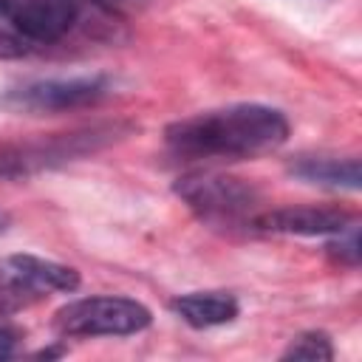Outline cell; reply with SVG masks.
Returning a JSON list of instances; mask_svg holds the SVG:
<instances>
[{"label": "cell", "mask_w": 362, "mask_h": 362, "mask_svg": "<svg viewBox=\"0 0 362 362\" xmlns=\"http://www.w3.org/2000/svg\"><path fill=\"white\" fill-rule=\"evenodd\" d=\"M170 308L192 328H215V325H226L238 317L240 305L232 294L226 291H189V294H178Z\"/></svg>", "instance_id": "obj_8"}, {"label": "cell", "mask_w": 362, "mask_h": 362, "mask_svg": "<svg viewBox=\"0 0 362 362\" xmlns=\"http://www.w3.org/2000/svg\"><path fill=\"white\" fill-rule=\"evenodd\" d=\"M0 31H11V0H0Z\"/></svg>", "instance_id": "obj_14"}, {"label": "cell", "mask_w": 362, "mask_h": 362, "mask_svg": "<svg viewBox=\"0 0 362 362\" xmlns=\"http://www.w3.org/2000/svg\"><path fill=\"white\" fill-rule=\"evenodd\" d=\"M283 359H308V362L334 359L331 337L322 331H305L297 339H291V345L283 351Z\"/></svg>", "instance_id": "obj_10"}, {"label": "cell", "mask_w": 362, "mask_h": 362, "mask_svg": "<svg viewBox=\"0 0 362 362\" xmlns=\"http://www.w3.org/2000/svg\"><path fill=\"white\" fill-rule=\"evenodd\" d=\"M79 272L37 255H8L0 260V311H17L57 291H76Z\"/></svg>", "instance_id": "obj_4"}, {"label": "cell", "mask_w": 362, "mask_h": 362, "mask_svg": "<svg viewBox=\"0 0 362 362\" xmlns=\"http://www.w3.org/2000/svg\"><path fill=\"white\" fill-rule=\"evenodd\" d=\"M110 82L102 74L90 76H59V79H37L20 88H11L3 96V107L14 113H59L96 105L107 93Z\"/></svg>", "instance_id": "obj_5"}, {"label": "cell", "mask_w": 362, "mask_h": 362, "mask_svg": "<svg viewBox=\"0 0 362 362\" xmlns=\"http://www.w3.org/2000/svg\"><path fill=\"white\" fill-rule=\"evenodd\" d=\"M14 342H17V334L6 325H0V359H8L14 354Z\"/></svg>", "instance_id": "obj_13"}, {"label": "cell", "mask_w": 362, "mask_h": 362, "mask_svg": "<svg viewBox=\"0 0 362 362\" xmlns=\"http://www.w3.org/2000/svg\"><path fill=\"white\" fill-rule=\"evenodd\" d=\"M173 192L201 218L209 223H238L255 218L257 192L235 178L221 173H187L175 178Z\"/></svg>", "instance_id": "obj_3"}, {"label": "cell", "mask_w": 362, "mask_h": 362, "mask_svg": "<svg viewBox=\"0 0 362 362\" xmlns=\"http://www.w3.org/2000/svg\"><path fill=\"white\" fill-rule=\"evenodd\" d=\"M96 3H102V6H107V8H130V6H136V3H141V0H96Z\"/></svg>", "instance_id": "obj_15"}, {"label": "cell", "mask_w": 362, "mask_h": 362, "mask_svg": "<svg viewBox=\"0 0 362 362\" xmlns=\"http://www.w3.org/2000/svg\"><path fill=\"white\" fill-rule=\"evenodd\" d=\"M153 314L147 305L130 297H82L62 305L54 325L62 337H127L150 325Z\"/></svg>", "instance_id": "obj_2"}, {"label": "cell", "mask_w": 362, "mask_h": 362, "mask_svg": "<svg viewBox=\"0 0 362 362\" xmlns=\"http://www.w3.org/2000/svg\"><path fill=\"white\" fill-rule=\"evenodd\" d=\"M288 173L320 187L334 189H359V158H334V156H300L288 164Z\"/></svg>", "instance_id": "obj_9"}, {"label": "cell", "mask_w": 362, "mask_h": 362, "mask_svg": "<svg viewBox=\"0 0 362 362\" xmlns=\"http://www.w3.org/2000/svg\"><path fill=\"white\" fill-rule=\"evenodd\" d=\"M79 17V0H11V31L23 42H57Z\"/></svg>", "instance_id": "obj_6"}, {"label": "cell", "mask_w": 362, "mask_h": 362, "mask_svg": "<svg viewBox=\"0 0 362 362\" xmlns=\"http://www.w3.org/2000/svg\"><path fill=\"white\" fill-rule=\"evenodd\" d=\"M328 252L334 257H339V263H348V266H356L359 263V232L356 226L351 223L348 229L339 232V240L328 243Z\"/></svg>", "instance_id": "obj_12"}, {"label": "cell", "mask_w": 362, "mask_h": 362, "mask_svg": "<svg viewBox=\"0 0 362 362\" xmlns=\"http://www.w3.org/2000/svg\"><path fill=\"white\" fill-rule=\"evenodd\" d=\"M31 164H45V153H28V150L8 153V150H3L0 153V178L23 175L31 170Z\"/></svg>", "instance_id": "obj_11"}, {"label": "cell", "mask_w": 362, "mask_h": 362, "mask_svg": "<svg viewBox=\"0 0 362 362\" xmlns=\"http://www.w3.org/2000/svg\"><path fill=\"white\" fill-rule=\"evenodd\" d=\"M164 139L184 158H255L288 139V119L277 107L240 102L178 119Z\"/></svg>", "instance_id": "obj_1"}, {"label": "cell", "mask_w": 362, "mask_h": 362, "mask_svg": "<svg viewBox=\"0 0 362 362\" xmlns=\"http://www.w3.org/2000/svg\"><path fill=\"white\" fill-rule=\"evenodd\" d=\"M351 223H354V218L345 209H334V206H280V209L257 212L249 221V226H255L260 232L303 235V238L339 235Z\"/></svg>", "instance_id": "obj_7"}]
</instances>
